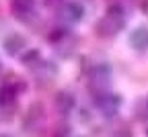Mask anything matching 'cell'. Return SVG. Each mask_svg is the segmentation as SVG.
<instances>
[{
    "label": "cell",
    "mask_w": 148,
    "mask_h": 137,
    "mask_svg": "<svg viewBox=\"0 0 148 137\" xmlns=\"http://www.w3.org/2000/svg\"><path fill=\"white\" fill-rule=\"evenodd\" d=\"M127 27V10L123 4L113 2L105 8V12L101 14V18L95 25V33L103 39H113L117 37L123 29Z\"/></svg>",
    "instance_id": "cell-2"
},
{
    "label": "cell",
    "mask_w": 148,
    "mask_h": 137,
    "mask_svg": "<svg viewBox=\"0 0 148 137\" xmlns=\"http://www.w3.org/2000/svg\"><path fill=\"white\" fill-rule=\"evenodd\" d=\"M146 137H148V127H146Z\"/></svg>",
    "instance_id": "cell-16"
},
{
    "label": "cell",
    "mask_w": 148,
    "mask_h": 137,
    "mask_svg": "<svg viewBox=\"0 0 148 137\" xmlns=\"http://www.w3.org/2000/svg\"><path fill=\"white\" fill-rule=\"evenodd\" d=\"M74 106H76V98H74V94L68 92V90H60L58 94L53 96V109L56 113H60V115H70L74 111Z\"/></svg>",
    "instance_id": "cell-11"
},
{
    "label": "cell",
    "mask_w": 148,
    "mask_h": 137,
    "mask_svg": "<svg viewBox=\"0 0 148 137\" xmlns=\"http://www.w3.org/2000/svg\"><path fill=\"white\" fill-rule=\"evenodd\" d=\"M18 60H21V64L25 68L31 70V76L35 78V82L39 86H47L58 78V72H60L58 64H53L51 60H45L41 55V51L35 49V47H29Z\"/></svg>",
    "instance_id": "cell-1"
},
{
    "label": "cell",
    "mask_w": 148,
    "mask_h": 137,
    "mask_svg": "<svg viewBox=\"0 0 148 137\" xmlns=\"http://www.w3.org/2000/svg\"><path fill=\"white\" fill-rule=\"evenodd\" d=\"M45 2H49V4H53V2H60V0H45ZM62 2H64V0H62Z\"/></svg>",
    "instance_id": "cell-13"
},
{
    "label": "cell",
    "mask_w": 148,
    "mask_h": 137,
    "mask_svg": "<svg viewBox=\"0 0 148 137\" xmlns=\"http://www.w3.org/2000/svg\"><path fill=\"white\" fill-rule=\"evenodd\" d=\"M10 12L18 23L27 27L39 21V4L37 0H10Z\"/></svg>",
    "instance_id": "cell-6"
},
{
    "label": "cell",
    "mask_w": 148,
    "mask_h": 137,
    "mask_svg": "<svg viewBox=\"0 0 148 137\" xmlns=\"http://www.w3.org/2000/svg\"><path fill=\"white\" fill-rule=\"evenodd\" d=\"M84 14H86V8L78 0H64L62 6L58 8V16L64 25H76L84 21Z\"/></svg>",
    "instance_id": "cell-8"
},
{
    "label": "cell",
    "mask_w": 148,
    "mask_h": 137,
    "mask_svg": "<svg viewBox=\"0 0 148 137\" xmlns=\"http://www.w3.org/2000/svg\"><path fill=\"white\" fill-rule=\"evenodd\" d=\"M47 39L51 43V49L60 57H70L74 53V49H76V43H78L76 35H74L68 27H56L47 35Z\"/></svg>",
    "instance_id": "cell-5"
},
{
    "label": "cell",
    "mask_w": 148,
    "mask_h": 137,
    "mask_svg": "<svg viewBox=\"0 0 148 137\" xmlns=\"http://www.w3.org/2000/svg\"><path fill=\"white\" fill-rule=\"evenodd\" d=\"M0 137H12V135H6V133H2V135H0Z\"/></svg>",
    "instance_id": "cell-14"
},
{
    "label": "cell",
    "mask_w": 148,
    "mask_h": 137,
    "mask_svg": "<svg viewBox=\"0 0 148 137\" xmlns=\"http://www.w3.org/2000/svg\"><path fill=\"white\" fill-rule=\"evenodd\" d=\"M2 47H4V51H6L10 57H21V55L29 49V43H27V39H25L21 33H10V35L4 37Z\"/></svg>",
    "instance_id": "cell-9"
},
{
    "label": "cell",
    "mask_w": 148,
    "mask_h": 137,
    "mask_svg": "<svg viewBox=\"0 0 148 137\" xmlns=\"http://www.w3.org/2000/svg\"><path fill=\"white\" fill-rule=\"evenodd\" d=\"M121 104H123L121 94H117V92H111V90L101 92V94H97V96H95V106L99 109V113H101L103 117H107V119L115 117V115L119 113Z\"/></svg>",
    "instance_id": "cell-7"
},
{
    "label": "cell",
    "mask_w": 148,
    "mask_h": 137,
    "mask_svg": "<svg viewBox=\"0 0 148 137\" xmlns=\"http://www.w3.org/2000/svg\"><path fill=\"white\" fill-rule=\"evenodd\" d=\"M127 43H130V47H132L134 51H138V53L148 51V27L146 25H138L134 31H130Z\"/></svg>",
    "instance_id": "cell-10"
},
{
    "label": "cell",
    "mask_w": 148,
    "mask_h": 137,
    "mask_svg": "<svg viewBox=\"0 0 148 137\" xmlns=\"http://www.w3.org/2000/svg\"><path fill=\"white\" fill-rule=\"evenodd\" d=\"M0 74H2V60H0Z\"/></svg>",
    "instance_id": "cell-15"
},
{
    "label": "cell",
    "mask_w": 148,
    "mask_h": 137,
    "mask_svg": "<svg viewBox=\"0 0 148 137\" xmlns=\"http://www.w3.org/2000/svg\"><path fill=\"white\" fill-rule=\"evenodd\" d=\"M25 82L23 78H8V80H4L2 84H0V111L2 113H12L18 104V96H21V92L25 90Z\"/></svg>",
    "instance_id": "cell-4"
},
{
    "label": "cell",
    "mask_w": 148,
    "mask_h": 137,
    "mask_svg": "<svg viewBox=\"0 0 148 137\" xmlns=\"http://www.w3.org/2000/svg\"><path fill=\"white\" fill-rule=\"evenodd\" d=\"M86 80H88V90L92 92V96H97L109 90L111 80H113V70L107 62H95L86 74Z\"/></svg>",
    "instance_id": "cell-3"
},
{
    "label": "cell",
    "mask_w": 148,
    "mask_h": 137,
    "mask_svg": "<svg viewBox=\"0 0 148 137\" xmlns=\"http://www.w3.org/2000/svg\"><path fill=\"white\" fill-rule=\"evenodd\" d=\"M136 113H138L140 119H148V96H144V98L138 100V104H136Z\"/></svg>",
    "instance_id": "cell-12"
},
{
    "label": "cell",
    "mask_w": 148,
    "mask_h": 137,
    "mask_svg": "<svg viewBox=\"0 0 148 137\" xmlns=\"http://www.w3.org/2000/svg\"><path fill=\"white\" fill-rule=\"evenodd\" d=\"M0 25H2V18H0Z\"/></svg>",
    "instance_id": "cell-17"
}]
</instances>
